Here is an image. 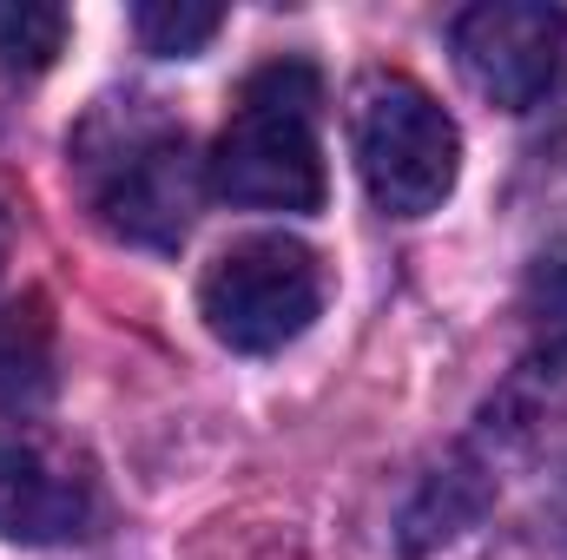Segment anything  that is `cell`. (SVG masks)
Instances as JSON below:
<instances>
[{
    "instance_id": "obj_7",
    "label": "cell",
    "mask_w": 567,
    "mask_h": 560,
    "mask_svg": "<svg viewBox=\"0 0 567 560\" xmlns=\"http://www.w3.org/2000/svg\"><path fill=\"white\" fill-rule=\"evenodd\" d=\"M53 396V317L47 297L0 303V409H33Z\"/></svg>"
},
{
    "instance_id": "obj_6",
    "label": "cell",
    "mask_w": 567,
    "mask_h": 560,
    "mask_svg": "<svg viewBox=\"0 0 567 560\" xmlns=\"http://www.w3.org/2000/svg\"><path fill=\"white\" fill-rule=\"evenodd\" d=\"M93 521V495L73 468H53L40 448L0 435V541H73Z\"/></svg>"
},
{
    "instance_id": "obj_8",
    "label": "cell",
    "mask_w": 567,
    "mask_h": 560,
    "mask_svg": "<svg viewBox=\"0 0 567 560\" xmlns=\"http://www.w3.org/2000/svg\"><path fill=\"white\" fill-rule=\"evenodd\" d=\"M60 46H66V7L0 0V66L7 73H47Z\"/></svg>"
},
{
    "instance_id": "obj_9",
    "label": "cell",
    "mask_w": 567,
    "mask_h": 560,
    "mask_svg": "<svg viewBox=\"0 0 567 560\" xmlns=\"http://www.w3.org/2000/svg\"><path fill=\"white\" fill-rule=\"evenodd\" d=\"M218 27H225V13L205 0H140L133 7V33L145 40V53H165V60L198 53Z\"/></svg>"
},
{
    "instance_id": "obj_10",
    "label": "cell",
    "mask_w": 567,
    "mask_h": 560,
    "mask_svg": "<svg viewBox=\"0 0 567 560\" xmlns=\"http://www.w3.org/2000/svg\"><path fill=\"white\" fill-rule=\"evenodd\" d=\"M528 310H535V323H542L555 343H567V245L535 265V278H528Z\"/></svg>"
},
{
    "instance_id": "obj_3",
    "label": "cell",
    "mask_w": 567,
    "mask_h": 560,
    "mask_svg": "<svg viewBox=\"0 0 567 560\" xmlns=\"http://www.w3.org/2000/svg\"><path fill=\"white\" fill-rule=\"evenodd\" d=\"M350 139H357L363 191L390 218H423V211H435L455 191L462 133L442 113V100L429 86H416L410 73H370L357 86Z\"/></svg>"
},
{
    "instance_id": "obj_1",
    "label": "cell",
    "mask_w": 567,
    "mask_h": 560,
    "mask_svg": "<svg viewBox=\"0 0 567 560\" xmlns=\"http://www.w3.org/2000/svg\"><path fill=\"white\" fill-rule=\"evenodd\" d=\"M73 178L93 218L140 251H178L205 198V158L152 100L93 106V120L73 133Z\"/></svg>"
},
{
    "instance_id": "obj_5",
    "label": "cell",
    "mask_w": 567,
    "mask_h": 560,
    "mask_svg": "<svg viewBox=\"0 0 567 560\" xmlns=\"http://www.w3.org/2000/svg\"><path fill=\"white\" fill-rule=\"evenodd\" d=\"M561 40H567V13L542 7V0H482L455 20V66L462 80L502 106L522 113L548 93L555 66H561Z\"/></svg>"
},
{
    "instance_id": "obj_11",
    "label": "cell",
    "mask_w": 567,
    "mask_h": 560,
    "mask_svg": "<svg viewBox=\"0 0 567 560\" xmlns=\"http://www.w3.org/2000/svg\"><path fill=\"white\" fill-rule=\"evenodd\" d=\"M0 265H7V218H0Z\"/></svg>"
},
{
    "instance_id": "obj_2",
    "label": "cell",
    "mask_w": 567,
    "mask_h": 560,
    "mask_svg": "<svg viewBox=\"0 0 567 560\" xmlns=\"http://www.w3.org/2000/svg\"><path fill=\"white\" fill-rule=\"evenodd\" d=\"M317 106H323V80L310 60L258 66L205 158V185L245 211H317L323 205Z\"/></svg>"
},
{
    "instance_id": "obj_4",
    "label": "cell",
    "mask_w": 567,
    "mask_h": 560,
    "mask_svg": "<svg viewBox=\"0 0 567 560\" xmlns=\"http://www.w3.org/2000/svg\"><path fill=\"white\" fill-rule=\"evenodd\" d=\"M317 310H323V258L284 231L218 251L212 271L198 278L205 330L238 356H271L284 343H297L317 323Z\"/></svg>"
}]
</instances>
